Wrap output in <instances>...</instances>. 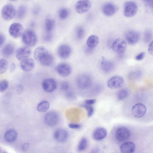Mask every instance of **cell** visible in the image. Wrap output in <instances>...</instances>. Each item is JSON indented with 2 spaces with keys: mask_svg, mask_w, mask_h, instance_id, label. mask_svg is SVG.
<instances>
[{
  "mask_svg": "<svg viewBox=\"0 0 153 153\" xmlns=\"http://www.w3.org/2000/svg\"><path fill=\"white\" fill-rule=\"evenodd\" d=\"M23 43L29 47L34 46L37 42L38 39L35 33L32 30L28 29L25 30L22 35Z\"/></svg>",
  "mask_w": 153,
  "mask_h": 153,
  "instance_id": "cell-1",
  "label": "cell"
},
{
  "mask_svg": "<svg viewBox=\"0 0 153 153\" xmlns=\"http://www.w3.org/2000/svg\"><path fill=\"white\" fill-rule=\"evenodd\" d=\"M76 82L78 88L84 89L89 88L91 85L92 80L89 75L87 74H82L78 76Z\"/></svg>",
  "mask_w": 153,
  "mask_h": 153,
  "instance_id": "cell-2",
  "label": "cell"
},
{
  "mask_svg": "<svg viewBox=\"0 0 153 153\" xmlns=\"http://www.w3.org/2000/svg\"><path fill=\"white\" fill-rule=\"evenodd\" d=\"M16 12L14 7L10 4H5L2 8L1 14L3 18L6 20L13 19L16 15Z\"/></svg>",
  "mask_w": 153,
  "mask_h": 153,
  "instance_id": "cell-3",
  "label": "cell"
},
{
  "mask_svg": "<svg viewBox=\"0 0 153 153\" xmlns=\"http://www.w3.org/2000/svg\"><path fill=\"white\" fill-rule=\"evenodd\" d=\"M136 3L133 1L126 2L124 4L123 14L126 17H130L134 16L137 11Z\"/></svg>",
  "mask_w": 153,
  "mask_h": 153,
  "instance_id": "cell-4",
  "label": "cell"
},
{
  "mask_svg": "<svg viewBox=\"0 0 153 153\" xmlns=\"http://www.w3.org/2000/svg\"><path fill=\"white\" fill-rule=\"evenodd\" d=\"M59 120V116L55 111H51L47 113L44 117V121L47 126L53 127L56 126Z\"/></svg>",
  "mask_w": 153,
  "mask_h": 153,
  "instance_id": "cell-5",
  "label": "cell"
},
{
  "mask_svg": "<svg viewBox=\"0 0 153 153\" xmlns=\"http://www.w3.org/2000/svg\"><path fill=\"white\" fill-rule=\"evenodd\" d=\"M115 135L117 140L119 142H122L129 139L130 136V132L127 128L121 127L116 130Z\"/></svg>",
  "mask_w": 153,
  "mask_h": 153,
  "instance_id": "cell-6",
  "label": "cell"
},
{
  "mask_svg": "<svg viewBox=\"0 0 153 153\" xmlns=\"http://www.w3.org/2000/svg\"><path fill=\"white\" fill-rule=\"evenodd\" d=\"M23 27L22 24L18 22L12 23L9 28L10 35L14 38H19L23 33Z\"/></svg>",
  "mask_w": 153,
  "mask_h": 153,
  "instance_id": "cell-7",
  "label": "cell"
},
{
  "mask_svg": "<svg viewBox=\"0 0 153 153\" xmlns=\"http://www.w3.org/2000/svg\"><path fill=\"white\" fill-rule=\"evenodd\" d=\"M91 6V1L88 0H82L78 1L75 6L76 12L79 14H83L88 11Z\"/></svg>",
  "mask_w": 153,
  "mask_h": 153,
  "instance_id": "cell-8",
  "label": "cell"
},
{
  "mask_svg": "<svg viewBox=\"0 0 153 153\" xmlns=\"http://www.w3.org/2000/svg\"><path fill=\"white\" fill-rule=\"evenodd\" d=\"M126 47L127 45L125 41L119 38L115 39L112 45L113 51L119 54L123 53L126 50Z\"/></svg>",
  "mask_w": 153,
  "mask_h": 153,
  "instance_id": "cell-9",
  "label": "cell"
},
{
  "mask_svg": "<svg viewBox=\"0 0 153 153\" xmlns=\"http://www.w3.org/2000/svg\"><path fill=\"white\" fill-rule=\"evenodd\" d=\"M31 53V50L29 47L27 45L22 46L17 50L16 56L18 60L22 61L28 58Z\"/></svg>",
  "mask_w": 153,
  "mask_h": 153,
  "instance_id": "cell-10",
  "label": "cell"
},
{
  "mask_svg": "<svg viewBox=\"0 0 153 153\" xmlns=\"http://www.w3.org/2000/svg\"><path fill=\"white\" fill-rule=\"evenodd\" d=\"M43 90L47 93H51L54 91L57 87V82L53 78H47L44 79L42 83Z\"/></svg>",
  "mask_w": 153,
  "mask_h": 153,
  "instance_id": "cell-11",
  "label": "cell"
},
{
  "mask_svg": "<svg viewBox=\"0 0 153 153\" xmlns=\"http://www.w3.org/2000/svg\"><path fill=\"white\" fill-rule=\"evenodd\" d=\"M118 10V6L116 4L111 2L104 4L102 8L103 14L107 16H110L114 14Z\"/></svg>",
  "mask_w": 153,
  "mask_h": 153,
  "instance_id": "cell-12",
  "label": "cell"
},
{
  "mask_svg": "<svg viewBox=\"0 0 153 153\" xmlns=\"http://www.w3.org/2000/svg\"><path fill=\"white\" fill-rule=\"evenodd\" d=\"M146 109V107L144 104L140 103H137L132 108V114L135 117L140 118L145 114Z\"/></svg>",
  "mask_w": 153,
  "mask_h": 153,
  "instance_id": "cell-13",
  "label": "cell"
},
{
  "mask_svg": "<svg viewBox=\"0 0 153 153\" xmlns=\"http://www.w3.org/2000/svg\"><path fill=\"white\" fill-rule=\"evenodd\" d=\"M124 84L123 79L119 76H115L110 78L107 82L108 87L111 89L119 88L122 87Z\"/></svg>",
  "mask_w": 153,
  "mask_h": 153,
  "instance_id": "cell-14",
  "label": "cell"
},
{
  "mask_svg": "<svg viewBox=\"0 0 153 153\" xmlns=\"http://www.w3.org/2000/svg\"><path fill=\"white\" fill-rule=\"evenodd\" d=\"M56 70L60 76L62 77H66L71 73V68L68 64L62 63L58 65L56 67Z\"/></svg>",
  "mask_w": 153,
  "mask_h": 153,
  "instance_id": "cell-15",
  "label": "cell"
},
{
  "mask_svg": "<svg viewBox=\"0 0 153 153\" xmlns=\"http://www.w3.org/2000/svg\"><path fill=\"white\" fill-rule=\"evenodd\" d=\"M125 39L127 42L131 45H134L138 42L140 38L139 33L134 30H129L125 35Z\"/></svg>",
  "mask_w": 153,
  "mask_h": 153,
  "instance_id": "cell-16",
  "label": "cell"
},
{
  "mask_svg": "<svg viewBox=\"0 0 153 153\" xmlns=\"http://www.w3.org/2000/svg\"><path fill=\"white\" fill-rule=\"evenodd\" d=\"M71 53V49L70 47L66 44H63L60 45L58 48L57 53L59 56L61 58L65 59L69 57Z\"/></svg>",
  "mask_w": 153,
  "mask_h": 153,
  "instance_id": "cell-17",
  "label": "cell"
},
{
  "mask_svg": "<svg viewBox=\"0 0 153 153\" xmlns=\"http://www.w3.org/2000/svg\"><path fill=\"white\" fill-rule=\"evenodd\" d=\"M53 136L56 141L59 142L63 143L67 140L68 134L65 130L63 129H59L54 132Z\"/></svg>",
  "mask_w": 153,
  "mask_h": 153,
  "instance_id": "cell-18",
  "label": "cell"
},
{
  "mask_svg": "<svg viewBox=\"0 0 153 153\" xmlns=\"http://www.w3.org/2000/svg\"><path fill=\"white\" fill-rule=\"evenodd\" d=\"M34 60L31 58H28L22 61L20 64L21 68L24 71L29 72L32 70L34 67Z\"/></svg>",
  "mask_w": 153,
  "mask_h": 153,
  "instance_id": "cell-19",
  "label": "cell"
},
{
  "mask_svg": "<svg viewBox=\"0 0 153 153\" xmlns=\"http://www.w3.org/2000/svg\"><path fill=\"white\" fill-rule=\"evenodd\" d=\"M135 146L134 143L130 141L126 142L120 147L121 153H133L135 150Z\"/></svg>",
  "mask_w": 153,
  "mask_h": 153,
  "instance_id": "cell-20",
  "label": "cell"
},
{
  "mask_svg": "<svg viewBox=\"0 0 153 153\" xmlns=\"http://www.w3.org/2000/svg\"><path fill=\"white\" fill-rule=\"evenodd\" d=\"M54 60V58L53 56L48 52L44 55L39 61L42 65L49 66L52 65Z\"/></svg>",
  "mask_w": 153,
  "mask_h": 153,
  "instance_id": "cell-21",
  "label": "cell"
},
{
  "mask_svg": "<svg viewBox=\"0 0 153 153\" xmlns=\"http://www.w3.org/2000/svg\"><path fill=\"white\" fill-rule=\"evenodd\" d=\"M100 67L104 72L108 73L111 72L114 69V64L111 61L103 59L101 62Z\"/></svg>",
  "mask_w": 153,
  "mask_h": 153,
  "instance_id": "cell-22",
  "label": "cell"
},
{
  "mask_svg": "<svg viewBox=\"0 0 153 153\" xmlns=\"http://www.w3.org/2000/svg\"><path fill=\"white\" fill-rule=\"evenodd\" d=\"M107 135V131L105 129L102 127H99L94 131L93 137L95 140H100L104 139Z\"/></svg>",
  "mask_w": 153,
  "mask_h": 153,
  "instance_id": "cell-23",
  "label": "cell"
},
{
  "mask_svg": "<svg viewBox=\"0 0 153 153\" xmlns=\"http://www.w3.org/2000/svg\"><path fill=\"white\" fill-rule=\"evenodd\" d=\"M15 50L14 45L11 43H8L4 45L2 48L1 53L5 57H8L13 53Z\"/></svg>",
  "mask_w": 153,
  "mask_h": 153,
  "instance_id": "cell-24",
  "label": "cell"
},
{
  "mask_svg": "<svg viewBox=\"0 0 153 153\" xmlns=\"http://www.w3.org/2000/svg\"><path fill=\"white\" fill-rule=\"evenodd\" d=\"M55 21L51 15H48L46 18L45 21V28L48 33H50L53 29Z\"/></svg>",
  "mask_w": 153,
  "mask_h": 153,
  "instance_id": "cell-25",
  "label": "cell"
},
{
  "mask_svg": "<svg viewBox=\"0 0 153 153\" xmlns=\"http://www.w3.org/2000/svg\"><path fill=\"white\" fill-rule=\"evenodd\" d=\"M17 137V133L14 130L11 129L7 131L4 134V139L8 142L14 141Z\"/></svg>",
  "mask_w": 153,
  "mask_h": 153,
  "instance_id": "cell-26",
  "label": "cell"
},
{
  "mask_svg": "<svg viewBox=\"0 0 153 153\" xmlns=\"http://www.w3.org/2000/svg\"><path fill=\"white\" fill-rule=\"evenodd\" d=\"M48 52L47 49L45 47L39 46L35 49L34 52V58L36 60L39 61L44 55Z\"/></svg>",
  "mask_w": 153,
  "mask_h": 153,
  "instance_id": "cell-27",
  "label": "cell"
},
{
  "mask_svg": "<svg viewBox=\"0 0 153 153\" xmlns=\"http://www.w3.org/2000/svg\"><path fill=\"white\" fill-rule=\"evenodd\" d=\"M99 41V38L97 36L92 35L89 36L87 39L86 45L89 48L93 49L98 45Z\"/></svg>",
  "mask_w": 153,
  "mask_h": 153,
  "instance_id": "cell-28",
  "label": "cell"
},
{
  "mask_svg": "<svg viewBox=\"0 0 153 153\" xmlns=\"http://www.w3.org/2000/svg\"><path fill=\"white\" fill-rule=\"evenodd\" d=\"M50 105V103L48 101L43 100L38 104L36 107L37 110L40 112H45L49 109Z\"/></svg>",
  "mask_w": 153,
  "mask_h": 153,
  "instance_id": "cell-29",
  "label": "cell"
},
{
  "mask_svg": "<svg viewBox=\"0 0 153 153\" xmlns=\"http://www.w3.org/2000/svg\"><path fill=\"white\" fill-rule=\"evenodd\" d=\"M27 8L24 5H20L16 12V16L18 19H21L23 18L26 13Z\"/></svg>",
  "mask_w": 153,
  "mask_h": 153,
  "instance_id": "cell-30",
  "label": "cell"
},
{
  "mask_svg": "<svg viewBox=\"0 0 153 153\" xmlns=\"http://www.w3.org/2000/svg\"><path fill=\"white\" fill-rule=\"evenodd\" d=\"M88 141L85 137H82L80 140L78 145V150L80 152L84 150L87 148Z\"/></svg>",
  "mask_w": 153,
  "mask_h": 153,
  "instance_id": "cell-31",
  "label": "cell"
},
{
  "mask_svg": "<svg viewBox=\"0 0 153 153\" xmlns=\"http://www.w3.org/2000/svg\"><path fill=\"white\" fill-rule=\"evenodd\" d=\"M8 64L7 61L4 59L0 60V74H2L7 70Z\"/></svg>",
  "mask_w": 153,
  "mask_h": 153,
  "instance_id": "cell-32",
  "label": "cell"
},
{
  "mask_svg": "<svg viewBox=\"0 0 153 153\" xmlns=\"http://www.w3.org/2000/svg\"><path fill=\"white\" fill-rule=\"evenodd\" d=\"M128 95V91L126 89H123L118 92L117 97L118 100H122L126 98Z\"/></svg>",
  "mask_w": 153,
  "mask_h": 153,
  "instance_id": "cell-33",
  "label": "cell"
},
{
  "mask_svg": "<svg viewBox=\"0 0 153 153\" xmlns=\"http://www.w3.org/2000/svg\"><path fill=\"white\" fill-rule=\"evenodd\" d=\"M69 15V11L65 8H62L59 10L58 16L61 19H65L67 18Z\"/></svg>",
  "mask_w": 153,
  "mask_h": 153,
  "instance_id": "cell-34",
  "label": "cell"
},
{
  "mask_svg": "<svg viewBox=\"0 0 153 153\" xmlns=\"http://www.w3.org/2000/svg\"><path fill=\"white\" fill-rule=\"evenodd\" d=\"M152 37V33L151 31L149 29L146 30L143 33V40L146 43L150 41Z\"/></svg>",
  "mask_w": 153,
  "mask_h": 153,
  "instance_id": "cell-35",
  "label": "cell"
},
{
  "mask_svg": "<svg viewBox=\"0 0 153 153\" xmlns=\"http://www.w3.org/2000/svg\"><path fill=\"white\" fill-rule=\"evenodd\" d=\"M9 86L8 82L6 80L3 79L0 82V91L3 92L8 88Z\"/></svg>",
  "mask_w": 153,
  "mask_h": 153,
  "instance_id": "cell-36",
  "label": "cell"
},
{
  "mask_svg": "<svg viewBox=\"0 0 153 153\" xmlns=\"http://www.w3.org/2000/svg\"><path fill=\"white\" fill-rule=\"evenodd\" d=\"M82 106L85 108L86 110L88 117H90L92 115L94 112V109L91 105L84 104L82 105Z\"/></svg>",
  "mask_w": 153,
  "mask_h": 153,
  "instance_id": "cell-37",
  "label": "cell"
},
{
  "mask_svg": "<svg viewBox=\"0 0 153 153\" xmlns=\"http://www.w3.org/2000/svg\"><path fill=\"white\" fill-rule=\"evenodd\" d=\"M69 85L66 81H63L60 84V89L63 91H68L69 89Z\"/></svg>",
  "mask_w": 153,
  "mask_h": 153,
  "instance_id": "cell-38",
  "label": "cell"
},
{
  "mask_svg": "<svg viewBox=\"0 0 153 153\" xmlns=\"http://www.w3.org/2000/svg\"><path fill=\"white\" fill-rule=\"evenodd\" d=\"M84 30L82 27H78L76 33V36L77 38L79 39H81L84 36Z\"/></svg>",
  "mask_w": 153,
  "mask_h": 153,
  "instance_id": "cell-39",
  "label": "cell"
},
{
  "mask_svg": "<svg viewBox=\"0 0 153 153\" xmlns=\"http://www.w3.org/2000/svg\"><path fill=\"white\" fill-rule=\"evenodd\" d=\"M145 53L144 52H142L137 54L135 57V59L137 61H140L143 59L145 57Z\"/></svg>",
  "mask_w": 153,
  "mask_h": 153,
  "instance_id": "cell-40",
  "label": "cell"
},
{
  "mask_svg": "<svg viewBox=\"0 0 153 153\" xmlns=\"http://www.w3.org/2000/svg\"><path fill=\"white\" fill-rule=\"evenodd\" d=\"M69 127L71 129H77L81 127L80 125L78 124L71 123L68 124Z\"/></svg>",
  "mask_w": 153,
  "mask_h": 153,
  "instance_id": "cell-41",
  "label": "cell"
},
{
  "mask_svg": "<svg viewBox=\"0 0 153 153\" xmlns=\"http://www.w3.org/2000/svg\"><path fill=\"white\" fill-rule=\"evenodd\" d=\"M52 37V34L49 33H48L44 36V39L45 41L49 42L51 40Z\"/></svg>",
  "mask_w": 153,
  "mask_h": 153,
  "instance_id": "cell-42",
  "label": "cell"
},
{
  "mask_svg": "<svg viewBox=\"0 0 153 153\" xmlns=\"http://www.w3.org/2000/svg\"><path fill=\"white\" fill-rule=\"evenodd\" d=\"M66 96L70 99H73L75 97L74 92L71 91H68L66 94Z\"/></svg>",
  "mask_w": 153,
  "mask_h": 153,
  "instance_id": "cell-43",
  "label": "cell"
},
{
  "mask_svg": "<svg viewBox=\"0 0 153 153\" xmlns=\"http://www.w3.org/2000/svg\"><path fill=\"white\" fill-rule=\"evenodd\" d=\"M148 51L150 54L153 55V41H152L149 45Z\"/></svg>",
  "mask_w": 153,
  "mask_h": 153,
  "instance_id": "cell-44",
  "label": "cell"
},
{
  "mask_svg": "<svg viewBox=\"0 0 153 153\" xmlns=\"http://www.w3.org/2000/svg\"><path fill=\"white\" fill-rule=\"evenodd\" d=\"M0 46L1 47L4 44L5 42V37L3 34L1 33L0 34Z\"/></svg>",
  "mask_w": 153,
  "mask_h": 153,
  "instance_id": "cell-45",
  "label": "cell"
},
{
  "mask_svg": "<svg viewBox=\"0 0 153 153\" xmlns=\"http://www.w3.org/2000/svg\"><path fill=\"white\" fill-rule=\"evenodd\" d=\"M96 102V100L94 99H89L86 100L84 102V104L91 105L94 104Z\"/></svg>",
  "mask_w": 153,
  "mask_h": 153,
  "instance_id": "cell-46",
  "label": "cell"
},
{
  "mask_svg": "<svg viewBox=\"0 0 153 153\" xmlns=\"http://www.w3.org/2000/svg\"><path fill=\"white\" fill-rule=\"evenodd\" d=\"M30 147V144L28 143H24L22 146V149L23 151L27 150Z\"/></svg>",
  "mask_w": 153,
  "mask_h": 153,
  "instance_id": "cell-47",
  "label": "cell"
},
{
  "mask_svg": "<svg viewBox=\"0 0 153 153\" xmlns=\"http://www.w3.org/2000/svg\"><path fill=\"white\" fill-rule=\"evenodd\" d=\"M145 3L147 6L151 7L153 10V0L145 1Z\"/></svg>",
  "mask_w": 153,
  "mask_h": 153,
  "instance_id": "cell-48",
  "label": "cell"
},
{
  "mask_svg": "<svg viewBox=\"0 0 153 153\" xmlns=\"http://www.w3.org/2000/svg\"><path fill=\"white\" fill-rule=\"evenodd\" d=\"M16 68V65L14 63H12L10 66V71L11 72L14 71Z\"/></svg>",
  "mask_w": 153,
  "mask_h": 153,
  "instance_id": "cell-49",
  "label": "cell"
},
{
  "mask_svg": "<svg viewBox=\"0 0 153 153\" xmlns=\"http://www.w3.org/2000/svg\"><path fill=\"white\" fill-rule=\"evenodd\" d=\"M99 149L96 147L93 149L91 151V153H99Z\"/></svg>",
  "mask_w": 153,
  "mask_h": 153,
  "instance_id": "cell-50",
  "label": "cell"
},
{
  "mask_svg": "<svg viewBox=\"0 0 153 153\" xmlns=\"http://www.w3.org/2000/svg\"><path fill=\"white\" fill-rule=\"evenodd\" d=\"M38 7H35L33 9V12L35 14H36L38 13L39 11V9Z\"/></svg>",
  "mask_w": 153,
  "mask_h": 153,
  "instance_id": "cell-51",
  "label": "cell"
},
{
  "mask_svg": "<svg viewBox=\"0 0 153 153\" xmlns=\"http://www.w3.org/2000/svg\"><path fill=\"white\" fill-rule=\"evenodd\" d=\"M6 153V152H3V153Z\"/></svg>",
  "mask_w": 153,
  "mask_h": 153,
  "instance_id": "cell-52",
  "label": "cell"
}]
</instances>
